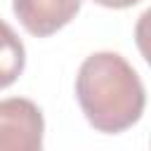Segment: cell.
Segmentation results:
<instances>
[{
	"instance_id": "3",
	"label": "cell",
	"mask_w": 151,
	"mask_h": 151,
	"mask_svg": "<svg viewBox=\"0 0 151 151\" xmlns=\"http://www.w3.org/2000/svg\"><path fill=\"white\" fill-rule=\"evenodd\" d=\"M80 5L83 0H12V12L31 35L47 38L71 24Z\"/></svg>"
},
{
	"instance_id": "1",
	"label": "cell",
	"mask_w": 151,
	"mask_h": 151,
	"mask_svg": "<svg viewBox=\"0 0 151 151\" xmlns=\"http://www.w3.org/2000/svg\"><path fill=\"white\" fill-rule=\"evenodd\" d=\"M76 97L87 123L104 134L132 127L146 106V90L132 64L118 52L85 57L76 76Z\"/></svg>"
},
{
	"instance_id": "2",
	"label": "cell",
	"mask_w": 151,
	"mask_h": 151,
	"mask_svg": "<svg viewBox=\"0 0 151 151\" xmlns=\"http://www.w3.org/2000/svg\"><path fill=\"white\" fill-rule=\"evenodd\" d=\"M42 132L38 104L24 97L0 99V151H42Z\"/></svg>"
},
{
	"instance_id": "4",
	"label": "cell",
	"mask_w": 151,
	"mask_h": 151,
	"mask_svg": "<svg viewBox=\"0 0 151 151\" xmlns=\"http://www.w3.org/2000/svg\"><path fill=\"white\" fill-rule=\"evenodd\" d=\"M26 66V50L14 28L0 19V90L17 83Z\"/></svg>"
},
{
	"instance_id": "5",
	"label": "cell",
	"mask_w": 151,
	"mask_h": 151,
	"mask_svg": "<svg viewBox=\"0 0 151 151\" xmlns=\"http://www.w3.org/2000/svg\"><path fill=\"white\" fill-rule=\"evenodd\" d=\"M94 2L101 5V7H109V9H125V7L139 5L142 0H94Z\"/></svg>"
}]
</instances>
